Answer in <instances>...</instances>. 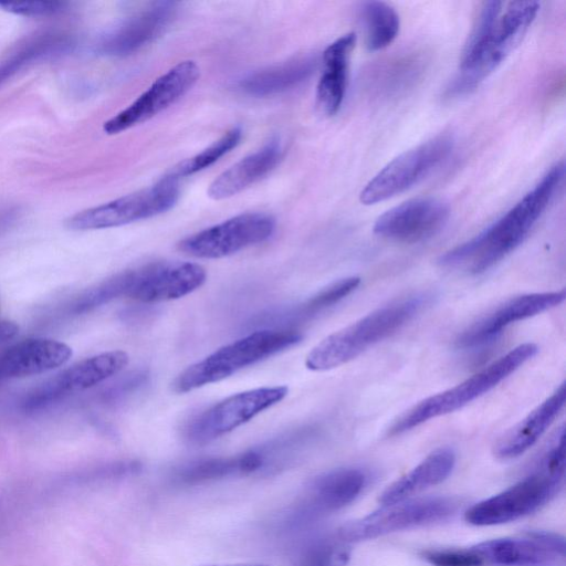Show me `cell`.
<instances>
[{
  "instance_id": "obj_1",
  "label": "cell",
  "mask_w": 566,
  "mask_h": 566,
  "mask_svg": "<svg viewBox=\"0 0 566 566\" xmlns=\"http://www.w3.org/2000/svg\"><path fill=\"white\" fill-rule=\"evenodd\" d=\"M538 10L535 1L484 2L444 97L458 98L474 91L518 45Z\"/></svg>"
},
{
  "instance_id": "obj_2",
  "label": "cell",
  "mask_w": 566,
  "mask_h": 566,
  "mask_svg": "<svg viewBox=\"0 0 566 566\" xmlns=\"http://www.w3.org/2000/svg\"><path fill=\"white\" fill-rule=\"evenodd\" d=\"M564 163H557L518 202L470 240L444 252L438 260L443 268L480 274L493 268L528 235L562 186Z\"/></svg>"
},
{
  "instance_id": "obj_3",
  "label": "cell",
  "mask_w": 566,
  "mask_h": 566,
  "mask_svg": "<svg viewBox=\"0 0 566 566\" xmlns=\"http://www.w3.org/2000/svg\"><path fill=\"white\" fill-rule=\"evenodd\" d=\"M564 480L565 444L564 428H560L527 476L472 505L465 512V521L475 526H492L527 516L552 501Z\"/></svg>"
},
{
  "instance_id": "obj_4",
  "label": "cell",
  "mask_w": 566,
  "mask_h": 566,
  "mask_svg": "<svg viewBox=\"0 0 566 566\" xmlns=\"http://www.w3.org/2000/svg\"><path fill=\"white\" fill-rule=\"evenodd\" d=\"M426 303V295H413L379 307L334 332L311 349L305 358L306 368L312 371H326L355 359L399 331Z\"/></svg>"
},
{
  "instance_id": "obj_5",
  "label": "cell",
  "mask_w": 566,
  "mask_h": 566,
  "mask_svg": "<svg viewBox=\"0 0 566 566\" xmlns=\"http://www.w3.org/2000/svg\"><path fill=\"white\" fill-rule=\"evenodd\" d=\"M302 337L295 329H262L248 334L188 366L171 381V390L186 394L223 380L241 369L293 347Z\"/></svg>"
},
{
  "instance_id": "obj_6",
  "label": "cell",
  "mask_w": 566,
  "mask_h": 566,
  "mask_svg": "<svg viewBox=\"0 0 566 566\" xmlns=\"http://www.w3.org/2000/svg\"><path fill=\"white\" fill-rule=\"evenodd\" d=\"M537 346L523 343L460 384L432 395L400 415L389 434H400L431 419L448 415L483 396L535 356Z\"/></svg>"
},
{
  "instance_id": "obj_7",
  "label": "cell",
  "mask_w": 566,
  "mask_h": 566,
  "mask_svg": "<svg viewBox=\"0 0 566 566\" xmlns=\"http://www.w3.org/2000/svg\"><path fill=\"white\" fill-rule=\"evenodd\" d=\"M457 502L446 496L408 499L380 509L339 526L335 535L347 544L357 543L434 524L449 518Z\"/></svg>"
},
{
  "instance_id": "obj_8",
  "label": "cell",
  "mask_w": 566,
  "mask_h": 566,
  "mask_svg": "<svg viewBox=\"0 0 566 566\" xmlns=\"http://www.w3.org/2000/svg\"><path fill=\"white\" fill-rule=\"evenodd\" d=\"M179 199L177 180L161 178L157 184L106 203L82 210L65 221L71 230H98L149 219L171 209Z\"/></svg>"
},
{
  "instance_id": "obj_9",
  "label": "cell",
  "mask_w": 566,
  "mask_h": 566,
  "mask_svg": "<svg viewBox=\"0 0 566 566\" xmlns=\"http://www.w3.org/2000/svg\"><path fill=\"white\" fill-rule=\"evenodd\" d=\"M450 134H440L402 153L364 187L359 199L364 205H374L392 198L429 176L453 149Z\"/></svg>"
},
{
  "instance_id": "obj_10",
  "label": "cell",
  "mask_w": 566,
  "mask_h": 566,
  "mask_svg": "<svg viewBox=\"0 0 566 566\" xmlns=\"http://www.w3.org/2000/svg\"><path fill=\"white\" fill-rule=\"evenodd\" d=\"M287 394L286 386H268L228 396L195 417L185 437L191 444L209 443L281 402Z\"/></svg>"
},
{
  "instance_id": "obj_11",
  "label": "cell",
  "mask_w": 566,
  "mask_h": 566,
  "mask_svg": "<svg viewBox=\"0 0 566 566\" xmlns=\"http://www.w3.org/2000/svg\"><path fill=\"white\" fill-rule=\"evenodd\" d=\"M274 230L272 216L247 212L182 239L177 248L193 258L221 259L268 240Z\"/></svg>"
},
{
  "instance_id": "obj_12",
  "label": "cell",
  "mask_w": 566,
  "mask_h": 566,
  "mask_svg": "<svg viewBox=\"0 0 566 566\" xmlns=\"http://www.w3.org/2000/svg\"><path fill=\"white\" fill-rule=\"evenodd\" d=\"M199 76L200 69L195 61L177 63L156 78L133 103L106 120L103 130L115 135L149 120L187 94Z\"/></svg>"
},
{
  "instance_id": "obj_13",
  "label": "cell",
  "mask_w": 566,
  "mask_h": 566,
  "mask_svg": "<svg viewBox=\"0 0 566 566\" xmlns=\"http://www.w3.org/2000/svg\"><path fill=\"white\" fill-rule=\"evenodd\" d=\"M472 548L482 566H566L565 539L553 532L489 539Z\"/></svg>"
},
{
  "instance_id": "obj_14",
  "label": "cell",
  "mask_w": 566,
  "mask_h": 566,
  "mask_svg": "<svg viewBox=\"0 0 566 566\" xmlns=\"http://www.w3.org/2000/svg\"><path fill=\"white\" fill-rule=\"evenodd\" d=\"M367 484V475L356 468H342L316 476L291 514L293 526L313 523L354 502Z\"/></svg>"
},
{
  "instance_id": "obj_15",
  "label": "cell",
  "mask_w": 566,
  "mask_h": 566,
  "mask_svg": "<svg viewBox=\"0 0 566 566\" xmlns=\"http://www.w3.org/2000/svg\"><path fill=\"white\" fill-rule=\"evenodd\" d=\"M207 281L206 269L195 262H151L135 269L127 297L145 303L172 301L191 294Z\"/></svg>"
},
{
  "instance_id": "obj_16",
  "label": "cell",
  "mask_w": 566,
  "mask_h": 566,
  "mask_svg": "<svg viewBox=\"0 0 566 566\" xmlns=\"http://www.w3.org/2000/svg\"><path fill=\"white\" fill-rule=\"evenodd\" d=\"M449 214L448 205L438 198L411 199L382 213L374 224V232L388 240L416 243L441 231Z\"/></svg>"
},
{
  "instance_id": "obj_17",
  "label": "cell",
  "mask_w": 566,
  "mask_h": 566,
  "mask_svg": "<svg viewBox=\"0 0 566 566\" xmlns=\"http://www.w3.org/2000/svg\"><path fill=\"white\" fill-rule=\"evenodd\" d=\"M565 290H559L510 298L459 334L455 346L462 349L481 347L495 339L512 323L558 306L565 301Z\"/></svg>"
},
{
  "instance_id": "obj_18",
  "label": "cell",
  "mask_w": 566,
  "mask_h": 566,
  "mask_svg": "<svg viewBox=\"0 0 566 566\" xmlns=\"http://www.w3.org/2000/svg\"><path fill=\"white\" fill-rule=\"evenodd\" d=\"M128 364L124 350H109L85 358L36 388L25 408L36 409L70 394L92 388L122 371Z\"/></svg>"
},
{
  "instance_id": "obj_19",
  "label": "cell",
  "mask_w": 566,
  "mask_h": 566,
  "mask_svg": "<svg viewBox=\"0 0 566 566\" xmlns=\"http://www.w3.org/2000/svg\"><path fill=\"white\" fill-rule=\"evenodd\" d=\"M176 12V2H154L102 35L97 51L108 56L129 55L160 36Z\"/></svg>"
},
{
  "instance_id": "obj_20",
  "label": "cell",
  "mask_w": 566,
  "mask_h": 566,
  "mask_svg": "<svg viewBox=\"0 0 566 566\" xmlns=\"http://www.w3.org/2000/svg\"><path fill=\"white\" fill-rule=\"evenodd\" d=\"M72 348L51 338H29L0 352V381L43 374L70 360Z\"/></svg>"
},
{
  "instance_id": "obj_21",
  "label": "cell",
  "mask_w": 566,
  "mask_h": 566,
  "mask_svg": "<svg viewBox=\"0 0 566 566\" xmlns=\"http://www.w3.org/2000/svg\"><path fill=\"white\" fill-rule=\"evenodd\" d=\"M565 400L566 386L563 382L548 398L496 441L493 449L495 457L510 460L526 452L554 422L564 408Z\"/></svg>"
},
{
  "instance_id": "obj_22",
  "label": "cell",
  "mask_w": 566,
  "mask_h": 566,
  "mask_svg": "<svg viewBox=\"0 0 566 566\" xmlns=\"http://www.w3.org/2000/svg\"><path fill=\"white\" fill-rule=\"evenodd\" d=\"M356 44V34L347 33L332 42L323 52V72L316 90V105L326 116L335 115L344 101L348 66Z\"/></svg>"
},
{
  "instance_id": "obj_23",
  "label": "cell",
  "mask_w": 566,
  "mask_h": 566,
  "mask_svg": "<svg viewBox=\"0 0 566 566\" xmlns=\"http://www.w3.org/2000/svg\"><path fill=\"white\" fill-rule=\"evenodd\" d=\"M282 155L277 139H272L261 149L240 159L221 172L207 190L214 200L230 198L266 176L280 161Z\"/></svg>"
},
{
  "instance_id": "obj_24",
  "label": "cell",
  "mask_w": 566,
  "mask_h": 566,
  "mask_svg": "<svg viewBox=\"0 0 566 566\" xmlns=\"http://www.w3.org/2000/svg\"><path fill=\"white\" fill-rule=\"evenodd\" d=\"M455 454L449 448H439L419 464L391 483L380 495L381 505L410 499L431 486L443 482L453 471Z\"/></svg>"
},
{
  "instance_id": "obj_25",
  "label": "cell",
  "mask_w": 566,
  "mask_h": 566,
  "mask_svg": "<svg viewBox=\"0 0 566 566\" xmlns=\"http://www.w3.org/2000/svg\"><path fill=\"white\" fill-rule=\"evenodd\" d=\"M265 467L262 450L254 449L232 457L208 458L190 462L177 472V480L196 485L224 478L258 472Z\"/></svg>"
},
{
  "instance_id": "obj_26",
  "label": "cell",
  "mask_w": 566,
  "mask_h": 566,
  "mask_svg": "<svg viewBox=\"0 0 566 566\" xmlns=\"http://www.w3.org/2000/svg\"><path fill=\"white\" fill-rule=\"evenodd\" d=\"M316 67V60L302 57L250 73L239 82V88L251 96L280 94L306 81Z\"/></svg>"
},
{
  "instance_id": "obj_27",
  "label": "cell",
  "mask_w": 566,
  "mask_h": 566,
  "mask_svg": "<svg viewBox=\"0 0 566 566\" xmlns=\"http://www.w3.org/2000/svg\"><path fill=\"white\" fill-rule=\"evenodd\" d=\"M72 45V39L62 32L43 31L29 36L0 61V86L25 67L43 59L61 55Z\"/></svg>"
},
{
  "instance_id": "obj_28",
  "label": "cell",
  "mask_w": 566,
  "mask_h": 566,
  "mask_svg": "<svg viewBox=\"0 0 566 566\" xmlns=\"http://www.w3.org/2000/svg\"><path fill=\"white\" fill-rule=\"evenodd\" d=\"M359 19L365 32L366 46L370 51L385 49L398 35L399 15L386 2L366 1L360 3Z\"/></svg>"
},
{
  "instance_id": "obj_29",
  "label": "cell",
  "mask_w": 566,
  "mask_h": 566,
  "mask_svg": "<svg viewBox=\"0 0 566 566\" xmlns=\"http://www.w3.org/2000/svg\"><path fill=\"white\" fill-rule=\"evenodd\" d=\"M421 72V62L415 56L389 60L370 72L371 91L386 96L411 85Z\"/></svg>"
},
{
  "instance_id": "obj_30",
  "label": "cell",
  "mask_w": 566,
  "mask_h": 566,
  "mask_svg": "<svg viewBox=\"0 0 566 566\" xmlns=\"http://www.w3.org/2000/svg\"><path fill=\"white\" fill-rule=\"evenodd\" d=\"M242 137L240 127H233L226 132L207 148L176 165L166 177L177 180L197 174L218 161L226 154L235 148Z\"/></svg>"
},
{
  "instance_id": "obj_31",
  "label": "cell",
  "mask_w": 566,
  "mask_h": 566,
  "mask_svg": "<svg viewBox=\"0 0 566 566\" xmlns=\"http://www.w3.org/2000/svg\"><path fill=\"white\" fill-rule=\"evenodd\" d=\"M349 545L335 533L316 538L301 552L296 566H346L352 554Z\"/></svg>"
},
{
  "instance_id": "obj_32",
  "label": "cell",
  "mask_w": 566,
  "mask_h": 566,
  "mask_svg": "<svg viewBox=\"0 0 566 566\" xmlns=\"http://www.w3.org/2000/svg\"><path fill=\"white\" fill-rule=\"evenodd\" d=\"M360 284L359 276H348L331 283L315 293L295 311L297 318L306 319L337 304L352 294Z\"/></svg>"
},
{
  "instance_id": "obj_33",
  "label": "cell",
  "mask_w": 566,
  "mask_h": 566,
  "mask_svg": "<svg viewBox=\"0 0 566 566\" xmlns=\"http://www.w3.org/2000/svg\"><path fill=\"white\" fill-rule=\"evenodd\" d=\"M135 269L126 270L88 290L75 303V312L84 313L119 296H126L132 286Z\"/></svg>"
},
{
  "instance_id": "obj_34",
  "label": "cell",
  "mask_w": 566,
  "mask_h": 566,
  "mask_svg": "<svg viewBox=\"0 0 566 566\" xmlns=\"http://www.w3.org/2000/svg\"><path fill=\"white\" fill-rule=\"evenodd\" d=\"M421 556L431 566H482L472 546L430 548L423 551Z\"/></svg>"
},
{
  "instance_id": "obj_35",
  "label": "cell",
  "mask_w": 566,
  "mask_h": 566,
  "mask_svg": "<svg viewBox=\"0 0 566 566\" xmlns=\"http://www.w3.org/2000/svg\"><path fill=\"white\" fill-rule=\"evenodd\" d=\"M65 6L64 2L57 1L0 2L1 9L27 17L55 14L63 11Z\"/></svg>"
},
{
  "instance_id": "obj_36",
  "label": "cell",
  "mask_w": 566,
  "mask_h": 566,
  "mask_svg": "<svg viewBox=\"0 0 566 566\" xmlns=\"http://www.w3.org/2000/svg\"><path fill=\"white\" fill-rule=\"evenodd\" d=\"M19 327L13 322L0 321V340L10 339L18 333Z\"/></svg>"
},
{
  "instance_id": "obj_37",
  "label": "cell",
  "mask_w": 566,
  "mask_h": 566,
  "mask_svg": "<svg viewBox=\"0 0 566 566\" xmlns=\"http://www.w3.org/2000/svg\"><path fill=\"white\" fill-rule=\"evenodd\" d=\"M206 566H268V565H263V564H252V563H249V564L206 565Z\"/></svg>"
}]
</instances>
